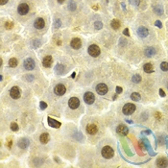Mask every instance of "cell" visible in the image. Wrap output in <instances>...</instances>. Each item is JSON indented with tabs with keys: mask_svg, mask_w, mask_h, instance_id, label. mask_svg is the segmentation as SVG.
Instances as JSON below:
<instances>
[{
	"mask_svg": "<svg viewBox=\"0 0 168 168\" xmlns=\"http://www.w3.org/2000/svg\"><path fill=\"white\" fill-rule=\"evenodd\" d=\"M92 8H93V10L97 11V10H98V6H97V5H94V6H92Z\"/></svg>",
	"mask_w": 168,
	"mask_h": 168,
	"instance_id": "7dc6e473",
	"label": "cell"
},
{
	"mask_svg": "<svg viewBox=\"0 0 168 168\" xmlns=\"http://www.w3.org/2000/svg\"><path fill=\"white\" fill-rule=\"evenodd\" d=\"M55 72H56L58 75L64 74V72H65V66H64L63 64H62V63L57 64V65L55 66Z\"/></svg>",
	"mask_w": 168,
	"mask_h": 168,
	"instance_id": "d6986e66",
	"label": "cell"
},
{
	"mask_svg": "<svg viewBox=\"0 0 168 168\" xmlns=\"http://www.w3.org/2000/svg\"><path fill=\"white\" fill-rule=\"evenodd\" d=\"M8 1H9V0H0V4H1V5H5Z\"/></svg>",
	"mask_w": 168,
	"mask_h": 168,
	"instance_id": "bcb514c9",
	"label": "cell"
},
{
	"mask_svg": "<svg viewBox=\"0 0 168 168\" xmlns=\"http://www.w3.org/2000/svg\"><path fill=\"white\" fill-rule=\"evenodd\" d=\"M160 68H161V70L162 71H168V62H161Z\"/></svg>",
	"mask_w": 168,
	"mask_h": 168,
	"instance_id": "f546056e",
	"label": "cell"
},
{
	"mask_svg": "<svg viewBox=\"0 0 168 168\" xmlns=\"http://www.w3.org/2000/svg\"><path fill=\"white\" fill-rule=\"evenodd\" d=\"M129 2H130L131 5L137 7V6L139 5V3H140V0H129Z\"/></svg>",
	"mask_w": 168,
	"mask_h": 168,
	"instance_id": "d590c367",
	"label": "cell"
},
{
	"mask_svg": "<svg viewBox=\"0 0 168 168\" xmlns=\"http://www.w3.org/2000/svg\"><path fill=\"white\" fill-rule=\"evenodd\" d=\"M68 106L72 110H76L80 106V100L77 97H71L68 100Z\"/></svg>",
	"mask_w": 168,
	"mask_h": 168,
	"instance_id": "9c48e42d",
	"label": "cell"
},
{
	"mask_svg": "<svg viewBox=\"0 0 168 168\" xmlns=\"http://www.w3.org/2000/svg\"><path fill=\"white\" fill-rule=\"evenodd\" d=\"M10 96L13 98V99H18L21 96V93H20V89H18V87H13L11 90H10Z\"/></svg>",
	"mask_w": 168,
	"mask_h": 168,
	"instance_id": "30bf717a",
	"label": "cell"
},
{
	"mask_svg": "<svg viewBox=\"0 0 168 168\" xmlns=\"http://www.w3.org/2000/svg\"><path fill=\"white\" fill-rule=\"evenodd\" d=\"M123 34L126 36V37H130V32H129V29H128V28H125V29H124Z\"/></svg>",
	"mask_w": 168,
	"mask_h": 168,
	"instance_id": "b9f144b4",
	"label": "cell"
},
{
	"mask_svg": "<svg viewBox=\"0 0 168 168\" xmlns=\"http://www.w3.org/2000/svg\"><path fill=\"white\" fill-rule=\"evenodd\" d=\"M126 121H127V122H128V123H133V121H132V120H129V119H127V120H126Z\"/></svg>",
	"mask_w": 168,
	"mask_h": 168,
	"instance_id": "f907efd6",
	"label": "cell"
},
{
	"mask_svg": "<svg viewBox=\"0 0 168 168\" xmlns=\"http://www.w3.org/2000/svg\"><path fill=\"white\" fill-rule=\"evenodd\" d=\"M54 92H55V94H57V95H59V96H62V95L66 92V89H65L64 85L59 84V85H57V86L55 87Z\"/></svg>",
	"mask_w": 168,
	"mask_h": 168,
	"instance_id": "ba28073f",
	"label": "cell"
},
{
	"mask_svg": "<svg viewBox=\"0 0 168 168\" xmlns=\"http://www.w3.org/2000/svg\"><path fill=\"white\" fill-rule=\"evenodd\" d=\"M34 26L36 29H43L45 26V22L43 20V18H37L34 22Z\"/></svg>",
	"mask_w": 168,
	"mask_h": 168,
	"instance_id": "5bb4252c",
	"label": "cell"
},
{
	"mask_svg": "<svg viewBox=\"0 0 168 168\" xmlns=\"http://www.w3.org/2000/svg\"><path fill=\"white\" fill-rule=\"evenodd\" d=\"M25 80H27L28 82H30V81H33L34 80V76L33 75H25Z\"/></svg>",
	"mask_w": 168,
	"mask_h": 168,
	"instance_id": "f35d334b",
	"label": "cell"
},
{
	"mask_svg": "<svg viewBox=\"0 0 168 168\" xmlns=\"http://www.w3.org/2000/svg\"><path fill=\"white\" fill-rule=\"evenodd\" d=\"M57 1H58V3H60V4H62V3H63V2L65 1V0H57Z\"/></svg>",
	"mask_w": 168,
	"mask_h": 168,
	"instance_id": "c3c4849f",
	"label": "cell"
},
{
	"mask_svg": "<svg viewBox=\"0 0 168 168\" xmlns=\"http://www.w3.org/2000/svg\"><path fill=\"white\" fill-rule=\"evenodd\" d=\"M153 10H154L155 14L158 15V16H161V15H163V13H164V10H163V8H162L160 5H156V6H154Z\"/></svg>",
	"mask_w": 168,
	"mask_h": 168,
	"instance_id": "603a6c76",
	"label": "cell"
},
{
	"mask_svg": "<svg viewBox=\"0 0 168 168\" xmlns=\"http://www.w3.org/2000/svg\"><path fill=\"white\" fill-rule=\"evenodd\" d=\"M155 117H156L158 120L161 119V113H160V112H155Z\"/></svg>",
	"mask_w": 168,
	"mask_h": 168,
	"instance_id": "60d3db41",
	"label": "cell"
},
{
	"mask_svg": "<svg viewBox=\"0 0 168 168\" xmlns=\"http://www.w3.org/2000/svg\"><path fill=\"white\" fill-rule=\"evenodd\" d=\"M137 35L139 36L140 37H146L147 36L149 35V31H148L147 28L141 26L137 29Z\"/></svg>",
	"mask_w": 168,
	"mask_h": 168,
	"instance_id": "e0dca14e",
	"label": "cell"
},
{
	"mask_svg": "<svg viewBox=\"0 0 168 168\" xmlns=\"http://www.w3.org/2000/svg\"><path fill=\"white\" fill-rule=\"evenodd\" d=\"M55 159H56V160H57V162H58V163H60V162H61V161H60V160H59V159H58V158H55Z\"/></svg>",
	"mask_w": 168,
	"mask_h": 168,
	"instance_id": "816d5d0a",
	"label": "cell"
},
{
	"mask_svg": "<svg viewBox=\"0 0 168 168\" xmlns=\"http://www.w3.org/2000/svg\"><path fill=\"white\" fill-rule=\"evenodd\" d=\"M143 70L145 71L146 73H152V72H154V66L150 62L145 63L144 66H143Z\"/></svg>",
	"mask_w": 168,
	"mask_h": 168,
	"instance_id": "cb8c5ba5",
	"label": "cell"
},
{
	"mask_svg": "<svg viewBox=\"0 0 168 168\" xmlns=\"http://www.w3.org/2000/svg\"><path fill=\"white\" fill-rule=\"evenodd\" d=\"M29 144H30V140H29L28 138H26V137L20 138V139L18 141V147L21 148V149H26L27 147L29 146Z\"/></svg>",
	"mask_w": 168,
	"mask_h": 168,
	"instance_id": "4fadbf2b",
	"label": "cell"
},
{
	"mask_svg": "<svg viewBox=\"0 0 168 168\" xmlns=\"http://www.w3.org/2000/svg\"><path fill=\"white\" fill-rule=\"evenodd\" d=\"M94 28H95L96 30L102 29V28H103V23H102L101 21H96V22L94 23Z\"/></svg>",
	"mask_w": 168,
	"mask_h": 168,
	"instance_id": "d6a6232c",
	"label": "cell"
},
{
	"mask_svg": "<svg viewBox=\"0 0 168 168\" xmlns=\"http://www.w3.org/2000/svg\"><path fill=\"white\" fill-rule=\"evenodd\" d=\"M131 98H132V100H133V101H139V100L141 99V96H140V94L137 93V92H133V93L131 94Z\"/></svg>",
	"mask_w": 168,
	"mask_h": 168,
	"instance_id": "83f0119b",
	"label": "cell"
},
{
	"mask_svg": "<svg viewBox=\"0 0 168 168\" xmlns=\"http://www.w3.org/2000/svg\"><path fill=\"white\" fill-rule=\"evenodd\" d=\"M6 145L8 146V148H9V149H11V148H12V145H13V140H12V138H11V137H9V138H8V141H7V143H6Z\"/></svg>",
	"mask_w": 168,
	"mask_h": 168,
	"instance_id": "8d00e7d4",
	"label": "cell"
},
{
	"mask_svg": "<svg viewBox=\"0 0 168 168\" xmlns=\"http://www.w3.org/2000/svg\"><path fill=\"white\" fill-rule=\"evenodd\" d=\"M67 8L70 12H74L76 11V8H77V5H76V2L74 0H69L68 1V5H67Z\"/></svg>",
	"mask_w": 168,
	"mask_h": 168,
	"instance_id": "d4e9b609",
	"label": "cell"
},
{
	"mask_svg": "<svg viewBox=\"0 0 168 168\" xmlns=\"http://www.w3.org/2000/svg\"><path fill=\"white\" fill-rule=\"evenodd\" d=\"M144 53H145V56L146 57H153L155 54H156V49L154 48V47H147V48H145V50H144Z\"/></svg>",
	"mask_w": 168,
	"mask_h": 168,
	"instance_id": "44dd1931",
	"label": "cell"
},
{
	"mask_svg": "<svg viewBox=\"0 0 168 168\" xmlns=\"http://www.w3.org/2000/svg\"><path fill=\"white\" fill-rule=\"evenodd\" d=\"M116 132L118 134H120L121 136H125V135H127L128 133H129V129H128V127H126L125 125H119L117 128H116Z\"/></svg>",
	"mask_w": 168,
	"mask_h": 168,
	"instance_id": "8fae6325",
	"label": "cell"
},
{
	"mask_svg": "<svg viewBox=\"0 0 168 168\" xmlns=\"http://www.w3.org/2000/svg\"><path fill=\"white\" fill-rule=\"evenodd\" d=\"M167 89H168V84H167Z\"/></svg>",
	"mask_w": 168,
	"mask_h": 168,
	"instance_id": "f5cc1de1",
	"label": "cell"
},
{
	"mask_svg": "<svg viewBox=\"0 0 168 168\" xmlns=\"http://www.w3.org/2000/svg\"><path fill=\"white\" fill-rule=\"evenodd\" d=\"M122 91H123L122 88H120V87H116V93H117V94L122 93Z\"/></svg>",
	"mask_w": 168,
	"mask_h": 168,
	"instance_id": "7bdbcfd3",
	"label": "cell"
},
{
	"mask_svg": "<svg viewBox=\"0 0 168 168\" xmlns=\"http://www.w3.org/2000/svg\"><path fill=\"white\" fill-rule=\"evenodd\" d=\"M49 139H50V136L47 133H41L40 136H39V141L41 142L42 144H46L47 142L49 141Z\"/></svg>",
	"mask_w": 168,
	"mask_h": 168,
	"instance_id": "7402d4cb",
	"label": "cell"
},
{
	"mask_svg": "<svg viewBox=\"0 0 168 168\" xmlns=\"http://www.w3.org/2000/svg\"><path fill=\"white\" fill-rule=\"evenodd\" d=\"M75 75H76V73H75V72H73V73H72V75H71V78H75Z\"/></svg>",
	"mask_w": 168,
	"mask_h": 168,
	"instance_id": "681fc988",
	"label": "cell"
},
{
	"mask_svg": "<svg viewBox=\"0 0 168 168\" xmlns=\"http://www.w3.org/2000/svg\"><path fill=\"white\" fill-rule=\"evenodd\" d=\"M39 107H40L41 110H45V109L47 108V104H46L45 102H43V101H41V102L39 103Z\"/></svg>",
	"mask_w": 168,
	"mask_h": 168,
	"instance_id": "74e56055",
	"label": "cell"
},
{
	"mask_svg": "<svg viewBox=\"0 0 168 168\" xmlns=\"http://www.w3.org/2000/svg\"><path fill=\"white\" fill-rule=\"evenodd\" d=\"M70 46L73 49H76V50H77V49H80L81 46H82V40L80 39L79 37H74V38H72V40H71Z\"/></svg>",
	"mask_w": 168,
	"mask_h": 168,
	"instance_id": "7c38bea8",
	"label": "cell"
},
{
	"mask_svg": "<svg viewBox=\"0 0 168 168\" xmlns=\"http://www.w3.org/2000/svg\"><path fill=\"white\" fill-rule=\"evenodd\" d=\"M52 62H53V59L51 56H45L42 60V65L44 67H50L52 65Z\"/></svg>",
	"mask_w": 168,
	"mask_h": 168,
	"instance_id": "ac0fdd59",
	"label": "cell"
},
{
	"mask_svg": "<svg viewBox=\"0 0 168 168\" xmlns=\"http://www.w3.org/2000/svg\"><path fill=\"white\" fill-rule=\"evenodd\" d=\"M88 52L89 54L91 56V57H93V58H96L98 57L100 53H101V50H100V48H99V46L96 44H91L89 46V49H88Z\"/></svg>",
	"mask_w": 168,
	"mask_h": 168,
	"instance_id": "7a4b0ae2",
	"label": "cell"
},
{
	"mask_svg": "<svg viewBox=\"0 0 168 168\" xmlns=\"http://www.w3.org/2000/svg\"><path fill=\"white\" fill-rule=\"evenodd\" d=\"M108 91H109V89H108L106 84L100 83L96 86V92L99 95H105V94H107Z\"/></svg>",
	"mask_w": 168,
	"mask_h": 168,
	"instance_id": "277c9868",
	"label": "cell"
},
{
	"mask_svg": "<svg viewBox=\"0 0 168 168\" xmlns=\"http://www.w3.org/2000/svg\"><path fill=\"white\" fill-rule=\"evenodd\" d=\"M18 13L20 16H25L29 13V6L26 3H21L18 7Z\"/></svg>",
	"mask_w": 168,
	"mask_h": 168,
	"instance_id": "8992f818",
	"label": "cell"
},
{
	"mask_svg": "<svg viewBox=\"0 0 168 168\" xmlns=\"http://www.w3.org/2000/svg\"><path fill=\"white\" fill-rule=\"evenodd\" d=\"M18 64V59H16V58H12V59H10L9 61V66L10 67H13V68H15V67H17Z\"/></svg>",
	"mask_w": 168,
	"mask_h": 168,
	"instance_id": "4316f807",
	"label": "cell"
},
{
	"mask_svg": "<svg viewBox=\"0 0 168 168\" xmlns=\"http://www.w3.org/2000/svg\"><path fill=\"white\" fill-rule=\"evenodd\" d=\"M87 132H88L89 134H91V135L95 134V133L98 132L97 126H96L95 124H89V125L87 126Z\"/></svg>",
	"mask_w": 168,
	"mask_h": 168,
	"instance_id": "9a60e30c",
	"label": "cell"
},
{
	"mask_svg": "<svg viewBox=\"0 0 168 168\" xmlns=\"http://www.w3.org/2000/svg\"><path fill=\"white\" fill-rule=\"evenodd\" d=\"M47 122H48V124H49V126H50V127H52V128H56V129L60 128V127H61V125H62L61 122H59V121L55 120V119L51 118V117H48V118H47Z\"/></svg>",
	"mask_w": 168,
	"mask_h": 168,
	"instance_id": "2e32d148",
	"label": "cell"
},
{
	"mask_svg": "<svg viewBox=\"0 0 168 168\" xmlns=\"http://www.w3.org/2000/svg\"><path fill=\"white\" fill-rule=\"evenodd\" d=\"M168 165V159L165 158H159L157 159V166L159 167H166Z\"/></svg>",
	"mask_w": 168,
	"mask_h": 168,
	"instance_id": "ffe728a7",
	"label": "cell"
},
{
	"mask_svg": "<svg viewBox=\"0 0 168 168\" xmlns=\"http://www.w3.org/2000/svg\"><path fill=\"white\" fill-rule=\"evenodd\" d=\"M120 25H121V23H120V21H119L118 19H112V22H111V26H112V29H114V30L119 29V28H120Z\"/></svg>",
	"mask_w": 168,
	"mask_h": 168,
	"instance_id": "484cf974",
	"label": "cell"
},
{
	"mask_svg": "<svg viewBox=\"0 0 168 168\" xmlns=\"http://www.w3.org/2000/svg\"><path fill=\"white\" fill-rule=\"evenodd\" d=\"M62 25V21H61V19H59V18H57L56 20H55V22H54V27L56 28V29H59L60 27Z\"/></svg>",
	"mask_w": 168,
	"mask_h": 168,
	"instance_id": "4dcf8cb0",
	"label": "cell"
},
{
	"mask_svg": "<svg viewBox=\"0 0 168 168\" xmlns=\"http://www.w3.org/2000/svg\"><path fill=\"white\" fill-rule=\"evenodd\" d=\"M159 95H160V96H161V97H165V92H164V91H163V89H159Z\"/></svg>",
	"mask_w": 168,
	"mask_h": 168,
	"instance_id": "f6af8a7d",
	"label": "cell"
},
{
	"mask_svg": "<svg viewBox=\"0 0 168 168\" xmlns=\"http://www.w3.org/2000/svg\"><path fill=\"white\" fill-rule=\"evenodd\" d=\"M10 128H11V130H12L13 132H18V129H19L18 123H16V122H12L11 125H10Z\"/></svg>",
	"mask_w": 168,
	"mask_h": 168,
	"instance_id": "f1b7e54d",
	"label": "cell"
},
{
	"mask_svg": "<svg viewBox=\"0 0 168 168\" xmlns=\"http://www.w3.org/2000/svg\"><path fill=\"white\" fill-rule=\"evenodd\" d=\"M119 44L120 45H122V46H125V45L127 44V41H126V39H124V38H120L119 39Z\"/></svg>",
	"mask_w": 168,
	"mask_h": 168,
	"instance_id": "ab89813d",
	"label": "cell"
},
{
	"mask_svg": "<svg viewBox=\"0 0 168 168\" xmlns=\"http://www.w3.org/2000/svg\"><path fill=\"white\" fill-rule=\"evenodd\" d=\"M14 27V22H12V21H6V23H5V28L6 29H12Z\"/></svg>",
	"mask_w": 168,
	"mask_h": 168,
	"instance_id": "836d02e7",
	"label": "cell"
},
{
	"mask_svg": "<svg viewBox=\"0 0 168 168\" xmlns=\"http://www.w3.org/2000/svg\"><path fill=\"white\" fill-rule=\"evenodd\" d=\"M132 80H133V83H139L140 81H141V77H140V75H133V78H132Z\"/></svg>",
	"mask_w": 168,
	"mask_h": 168,
	"instance_id": "1f68e13d",
	"label": "cell"
},
{
	"mask_svg": "<svg viewBox=\"0 0 168 168\" xmlns=\"http://www.w3.org/2000/svg\"><path fill=\"white\" fill-rule=\"evenodd\" d=\"M155 25L157 27H159V28H161V27H162V24H161V22H160L159 20H157V21L155 22Z\"/></svg>",
	"mask_w": 168,
	"mask_h": 168,
	"instance_id": "ee69618b",
	"label": "cell"
},
{
	"mask_svg": "<svg viewBox=\"0 0 168 168\" xmlns=\"http://www.w3.org/2000/svg\"><path fill=\"white\" fill-rule=\"evenodd\" d=\"M41 45V41L39 40V39H35L34 41H33V46L35 47V48H37V47H39Z\"/></svg>",
	"mask_w": 168,
	"mask_h": 168,
	"instance_id": "e575fe53",
	"label": "cell"
},
{
	"mask_svg": "<svg viewBox=\"0 0 168 168\" xmlns=\"http://www.w3.org/2000/svg\"><path fill=\"white\" fill-rule=\"evenodd\" d=\"M101 154H102L103 158L110 159L114 156V151L112 150V148L111 146H104L102 151H101Z\"/></svg>",
	"mask_w": 168,
	"mask_h": 168,
	"instance_id": "6da1fadb",
	"label": "cell"
},
{
	"mask_svg": "<svg viewBox=\"0 0 168 168\" xmlns=\"http://www.w3.org/2000/svg\"><path fill=\"white\" fill-rule=\"evenodd\" d=\"M23 66H24V68L26 70H33L36 66L35 61L33 59H31V58H28L23 62Z\"/></svg>",
	"mask_w": 168,
	"mask_h": 168,
	"instance_id": "5b68a950",
	"label": "cell"
},
{
	"mask_svg": "<svg viewBox=\"0 0 168 168\" xmlns=\"http://www.w3.org/2000/svg\"><path fill=\"white\" fill-rule=\"evenodd\" d=\"M135 111V106L132 103H127L123 107V113L125 115H131L133 114Z\"/></svg>",
	"mask_w": 168,
	"mask_h": 168,
	"instance_id": "3957f363",
	"label": "cell"
},
{
	"mask_svg": "<svg viewBox=\"0 0 168 168\" xmlns=\"http://www.w3.org/2000/svg\"><path fill=\"white\" fill-rule=\"evenodd\" d=\"M84 100H85V102L88 104V105H91V104H93L94 103V101H95V96H94V94L92 93V92H86L85 94H84Z\"/></svg>",
	"mask_w": 168,
	"mask_h": 168,
	"instance_id": "52a82bcc",
	"label": "cell"
}]
</instances>
